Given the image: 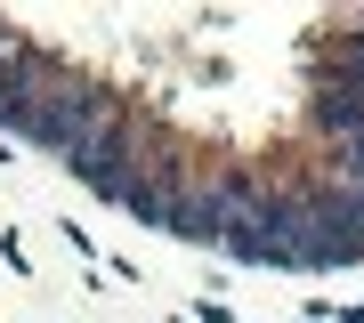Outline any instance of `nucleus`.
<instances>
[{
    "mask_svg": "<svg viewBox=\"0 0 364 323\" xmlns=\"http://www.w3.org/2000/svg\"><path fill=\"white\" fill-rule=\"evenodd\" d=\"M308 73H316V89H356L364 97V16H356L348 33L316 40V49H308Z\"/></svg>",
    "mask_w": 364,
    "mask_h": 323,
    "instance_id": "obj_1",
    "label": "nucleus"
},
{
    "mask_svg": "<svg viewBox=\"0 0 364 323\" xmlns=\"http://www.w3.org/2000/svg\"><path fill=\"white\" fill-rule=\"evenodd\" d=\"M308 129H324L340 154H356V146H364V97L356 89H316L308 97Z\"/></svg>",
    "mask_w": 364,
    "mask_h": 323,
    "instance_id": "obj_2",
    "label": "nucleus"
}]
</instances>
